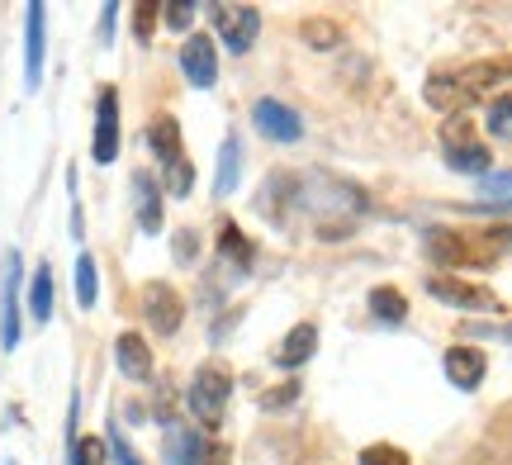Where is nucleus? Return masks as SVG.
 <instances>
[{
  "mask_svg": "<svg viewBox=\"0 0 512 465\" xmlns=\"http://www.w3.org/2000/svg\"><path fill=\"white\" fill-rule=\"evenodd\" d=\"M105 447H110L114 465H143V461H138V451L128 447V442H124V432H119V428H110V437H105Z\"/></svg>",
  "mask_w": 512,
  "mask_h": 465,
  "instance_id": "30",
  "label": "nucleus"
},
{
  "mask_svg": "<svg viewBox=\"0 0 512 465\" xmlns=\"http://www.w3.org/2000/svg\"><path fill=\"white\" fill-rule=\"evenodd\" d=\"M313 352H318V328H313V323H299V328H294V333L280 342L275 361H280L285 371H294V366H304Z\"/></svg>",
  "mask_w": 512,
  "mask_h": 465,
  "instance_id": "18",
  "label": "nucleus"
},
{
  "mask_svg": "<svg viewBox=\"0 0 512 465\" xmlns=\"http://www.w3.org/2000/svg\"><path fill=\"white\" fill-rule=\"evenodd\" d=\"M252 124L261 129V138H271V143H299V138H304V119H299L290 105H280V100H256Z\"/></svg>",
  "mask_w": 512,
  "mask_h": 465,
  "instance_id": "10",
  "label": "nucleus"
},
{
  "mask_svg": "<svg viewBox=\"0 0 512 465\" xmlns=\"http://www.w3.org/2000/svg\"><path fill=\"white\" fill-rule=\"evenodd\" d=\"M294 399H299V385H275V390H266L261 394V409H271V413H280V409H290Z\"/></svg>",
  "mask_w": 512,
  "mask_h": 465,
  "instance_id": "29",
  "label": "nucleus"
},
{
  "mask_svg": "<svg viewBox=\"0 0 512 465\" xmlns=\"http://www.w3.org/2000/svg\"><path fill=\"white\" fill-rule=\"evenodd\" d=\"M133 209L143 233H162V186L152 171H133Z\"/></svg>",
  "mask_w": 512,
  "mask_h": 465,
  "instance_id": "15",
  "label": "nucleus"
},
{
  "mask_svg": "<svg viewBox=\"0 0 512 465\" xmlns=\"http://www.w3.org/2000/svg\"><path fill=\"white\" fill-rule=\"evenodd\" d=\"M157 15H162L157 5H138V10H133V34H138V43H147V38H152V29H157L152 19H157Z\"/></svg>",
  "mask_w": 512,
  "mask_h": 465,
  "instance_id": "32",
  "label": "nucleus"
},
{
  "mask_svg": "<svg viewBox=\"0 0 512 465\" xmlns=\"http://www.w3.org/2000/svg\"><path fill=\"white\" fill-rule=\"evenodd\" d=\"M309 43H337V29H323V19H313V29H309Z\"/></svg>",
  "mask_w": 512,
  "mask_h": 465,
  "instance_id": "34",
  "label": "nucleus"
},
{
  "mask_svg": "<svg viewBox=\"0 0 512 465\" xmlns=\"http://www.w3.org/2000/svg\"><path fill=\"white\" fill-rule=\"evenodd\" d=\"M95 299H100L95 257H91V252H81V257H76V304H81V309H95Z\"/></svg>",
  "mask_w": 512,
  "mask_h": 465,
  "instance_id": "21",
  "label": "nucleus"
},
{
  "mask_svg": "<svg viewBox=\"0 0 512 465\" xmlns=\"http://www.w3.org/2000/svg\"><path fill=\"white\" fill-rule=\"evenodd\" d=\"M114 361L128 380H152V347H147L138 333H124L114 342Z\"/></svg>",
  "mask_w": 512,
  "mask_h": 465,
  "instance_id": "16",
  "label": "nucleus"
},
{
  "mask_svg": "<svg viewBox=\"0 0 512 465\" xmlns=\"http://www.w3.org/2000/svg\"><path fill=\"white\" fill-rule=\"evenodd\" d=\"M238 176H242V148H238V138H228L219 148V171H214V195H233L238 190Z\"/></svg>",
  "mask_w": 512,
  "mask_h": 465,
  "instance_id": "19",
  "label": "nucleus"
},
{
  "mask_svg": "<svg viewBox=\"0 0 512 465\" xmlns=\"http://www.w3.org/2000/svg\"><path fill=\"white\" fill-rule=\"evenodd\" d=\"M0 347L15 352L19 347V257L0 261Z\"/></svg>",
  "mask_w": 512,
  "mask_h": 465,
  "instance_id": "8",
  "label": "nucleus"
},
{
  "mask_svg": "<svg viewBox=\"0 0 512 465\" xmlns=\"http://www.w3.org/2000/svg\"><path fill=\"white\" fill-rule=\"evenodd\" d=\"M91 157L100 167H110L119 157V91L105 86L100 91V105H95V143H91Z\"/></svg>",
  "mask_w": 512,
  "mask_h": 465,
  "instance_id": "9",
  "label": "nucleus"
},
{
  "mask_svg": "<svg viewBox=\"0 0 512 465\" xmlns=\"http://www.w3.org/2000/svg\"><path fill=\"white\" fill-rule=\"evenodd\" d=\"M147 148L162 157V167H171L176 157H185L181 152V129H176V119H171V114H157V119L147 124Z\"/></svg>",
  "mask_w": 512,
  "mask_h": 465,
  "instance_id": "17",
  "label": "nucleus"
},
{
  "mask_svg": "<svg viewBox=\"0 0 512 465\" xmlns=\"http://www.w3.org/2000/svg\"><path fill=\"white\" fill-rule=\"evenodd\" d=\"M219 252H223V257H228V261H233V266H238V271H252V242H247V238H242V233H238V228H233V224H228V228H223V238H219Z\"/></svg>",
  "mask_w": 512,
  "mask_h": 465,
  "instance_id": "25",
  "label": "nucleus"
},
{
  "mask_svg": "<svg viewBox=\"0 0 512 465\" xmlns=\"http://www.w3.org/2000/svg\"><path fill=\"white\" fill-rule=\"evenodd\" d=\"M38 81H43V5H29L24 10V86L38 91Z\"/></svg>",
  "mask_w": 512,
  "mask_h": 465,
  "instance_id": "14",
  "label": "nucleus"
},
{
  "mask_svg": "<svg viewBox=\"0 0 512 465\" xmlns=\"http://www.w3.org/2000/svg\"><path fill=\"white\" fill-rule=\"evenodd\" d=\"M370 314L380 318V323H403V318H408V304H403L399 290L380 285V290H370Z\"/></svg>",
  "mask_w": 512,
  "mask_h": 465,
  "instance_id": "22",
  "label": "nucleus"
},
{
  "mask_svg": "<svg viewBox=\"0 0 512 465\" xmlns=\"http://www.w3.org/2000/svg\"><path fill=\"white\" fill-rule=\"evenodd\" d=\"M228 399H233V375L223 366H200L195 380H190V394H185L190 413L200 418L204 428H219L223 413H228Z\"/></svg>",
  "mask_w": 512,
  "mask_h": 465,
  "instance_id": "3",
  "label": "nucleus"
},
{
  "mask_svg": "<svg viewBox=\"0 0 512 465\" xmlns=\"http://www.w3.org/2000/svg\"><path fill=\"white\" fill-rule=\"evenodd\" d=\"M162 19H166V29H190V19H195V5H190V0L162 5Z\"/></svg>",
  "mask_w": 512,
  "mask_h": 465,
  "instance_id": "31",
  "label": "nucleus"
},
{
  "mask_svg": "<svg viewBox=\"0 0 512 465\" xmlns=\"http://www.w3.org/2000/svg\"><path fill=\"white\" fill-rule=\"evenodd\" d=\"M512 76V57H498V62H470V67H451V72L427 76V105L441 114L451 110H470L475 100L503 86Z\"/></svg>",
  "mask_w": 512,
  "mask_h": 465,
  "instance_id": "1",
  "label": "nucleus"
},
{
  "mask_svg": "<svg viewBox=\"0 0 512 465\" xmlns=\"http://www.w3.org/2000/svg\"><path fill=\"white\" fill-rule=\"evenodd\" d=\"M162 461L166 465H204V461H209V442H204L200 432L181 428V423H166Z\"/></svg>",
  "mask_w": 512,
  "mask_h": 465,
  "instance_id": "12",
  "label": "nucleus"
},
{
  "mask_svg": "<svg viewBox=\"0 0 512 465\" xmlns=\"http://www.w3.org/2000/svg\"><path fill=\"white\" fill-rule=\"evenodd\" d=\"M181 72L190 86H214L219 81V53H214V38L209 34H190L181 48Z\"/></svg>",
  "mask_w": 512,
  "mask_h": 465,
  "instance_id": "11",
  "label": "nucleus"
},
{
  "mask_svg": "<svg viewBox=\"0 0 512 465\" xmlns=\"http://www.w3.org/2000/svg\"><path fill=\"white\" fill-rule=\"evenodd\" d=\"M361 465H413V461H408L399 447H389V442H375V447L361 451Z\"/></svg>",
  "mask_w": 512,
  "mask_h": 465,
  "instance_id": "28",
  "label": "nucleus"
},
{
  "mask_svg": "<svg viewBox=\"0 0 512 465\" xmlns=\"http://www.w3.org/2000/svg\"><path fill=\"white\" fill-rule=\"evenodd\" d=\"M72 465H105V442L100 437H72Z\"/></svg>",
  "mask_w": 512,
  "mask_h": 465,
  "instance_id": "27",
  "label": "nucleus"
},
{
  "mask_svg": "<svg viewBox=\"0 0 512 465\" xmlns=\"http://www.w3.org/2000/svg\"><path fill=\"white\" fill-rule=\"evenodd\" d=\"M427 257L441 261V266H451V271H460V266H489V261L498 257L494 242H489V233H456V228H427Z\"/></svg>",
  "mask_w": 512,
  "mask_h": 465,
  "instance_id": "2",
  "label": "nucleus"
},
{
  "mask_svg": "<svg viewBox=\"0 0 512 465\" xmlns=\"http://www.w3.org/2000/svg\"><path fill=\"white\" fill-rule=\"evenodd\" d=\"M143 318H147V328H152V333L176 337L181 333V318H185L181 295H176L171 285H162V280H152V285L143 290Z\"/></svg>",
  "mask_w": 512,
  "mask_h": 465,
  "instance_id": "7",
  "label": "nucleus"
},
{
  "mask_svg": "<svg viewBox=\"0 0 512 465\" xmlns=\"http://www.w3.org/2000/svg\"><path fill=\"white\" fill-rule=\"evenodd\" d=\"M427 295L451 304V309H470V314H498V295L494 290H479L470 280H456V276H432L427 280Z\"/></svg>",
  "mask_w": 512,
  "mask_h": 465,
  "instance_id": "6",
  "label": "nucleus"
},
{
  "mask_svg": "<svg viewBox=\"0 0 512 465\" xmlns=\"http://www.w3.org/2000/svg\"><path fill=\"white\" fill-rule=\"evenodd\" d=\"M114 15H119V5H105V10H100V19H105V24H100V43L114 38Z\"/></svg>",
  "mask_w": 512,
  "mask_h": 465,
  "instance_id": "35",
  "label": "nucleus"
},
{
  "mask_svg": "<svg viewBox=\"0 0 512 465\" xmlns=\"http://www.w3.org/2000/svg\"><path fill=\"white\" fill-rule=\"evenodd\" d=\"M484 124H489V133H494V138L512 143V91H503V95H494V100H489Z\"/></svg>",
  "mask_w": 512,
  "mask_h": 465,
  "instance_id": "23",
  "label": "nucleus"
},
{
  "mask_svg": "<svg viewBox=\"0 0 512 465\" xmlns=\"http://www.w3.org/2000/svg\"><path fill=\"white\" fill-rule=\"evenodd\" d=\"M209 15H214V34L223 38V48H228V53H247V48L256 43V34H261V15H256L252 5L219 0Z\"/></svg>",
  "mask_w": 512,
  "mask_h": 465,
  "instance_id": "5",
  "label": "nucleus"
},
{
  "mask_svg": "<svg viewBox=\"0 0 512 465\" xmlns=\"http://www.w3.org/2000/svg\"><path fill=\"white\" fill-rule=\"evenodd\" d=\"M195 233H190V228H185V233H176V261H195Z\"/></svg>",
  "mask_w": 512,
  "mask_h": 465,
  "instance_id": "33",
  "label": "nucleus"
},
{
  "mask_svg": "<svg viewBox=\"0 0 512 465\" xmlns=\"http://www.w3.org/2000/svg\"><path fill=\"white\" fill-rule=\"evenodd\" d=\"M441 366H446V380H451L456 390H479V385H484V371H489V361H484L479 347H451Z\"/></svg>",
  "mask_w": 512,
  "mask_h": 465,
  "instance_id": "13",
  "label": "nucleus"
},
{
  "mask_svg": "<svg viewBox=\"0 0 512 465\" xmlns=\"http://www.w3.org/2000/svg\"><path fill=\"white\" fill-rule=\"evenodd\" d=\"M441 157H446V167L465 171V176H489V167H494V157H489V148L479 143L475 133L465 129V119L460 124H451V129L441 133Z\"/></svg>",
  "mask_w": 512,
  "mask_h": 465,
  "instance_id": "4",
  "label": "nucleus"
},
{
  "mask_svg": "<svg viewBox=\"0 0 512 465\" xmlns=\"http://www.w3.org/2000/svg\"><path fill=\"white\" fill-rule=\"evenodd\" d=\"M166 195H176V200H185L190 195V186H195V167H190V157H176L171 167H166Z\"/></svg>",
  "mask_w": 512,
  "mask_h": 465,
  "instance_id": "26",
  "label": "nucleus"
},
{
  "mask_svg": "<svg viewBox=\"0 0 512 465\" xmlns=\"http://www.w3.org/2000/svg\"><path fill=\"white\" fill-rule=\"evenodd\" d=\"M29 314H34V323H48L53 318V266L43 261L34 271V280H29Z\"/></svg>",
  "mask_w": 512,
  "mask_h": 465,
  "instance_id": "20",
  "label": "nucleus"
},
{
  "mask_svg": "<svg viewBox=\"0 0 512 465\" xmlns=\"http://www.w3.org/2000/svg\"><path fill=\"white\" fill-rule=\"evenodd\" d=\"M479 195L494 209H512V171H489L479 176Z\"/></svg>",
  "mask_w": 512,
  "mask_h": 465,
  "instance_id": "24",
  "label": "nucleus"
}]
</instances>
